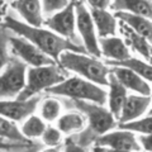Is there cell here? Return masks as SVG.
I'll return each instance as SVG.
<instances>
[{"label": "cell", "mask_w": 152, "mask_h": 152, "mask_svg": "<svg viewBox=\"0 0 152 152\" xmlns=\"http://www.w3.org/2000/svg\"><path fill=\"white\" fill-rule=\"evenodd\" d=\"M9 5L24 19V23L27 24L42 27L45 23L41 0H13Z\"/></svg>", "instance_id": "obj_14"}, {"label": "cell", "mask_w": 152, "mask_h": 152, "mask_svg": "<svg viewBox=\"0 0 152 152\" xmlns=\"http://www.w3.org/2000/svg\"><path fill=\"white\" fill-rule=\"evenodd\" d=\"M67 72L58 64H51L45 66H31L27 69L26 85L17 99L27 100L32 96L46 91L48 88L61 83L66 79Z\"/></svg>", "instance_id": "obj_5"}, {"label": "cell", "mask_w": 152, "mask_h": 152, "mask_svg": "<svg viewBox=\"0 0 152 152\" xmlns=\"http://www.w3.org/2000/svg\"><path fill=\"white\" fill-rule=\"evenodd\" d=\"M100 53L108 58V61H122L131 57L129 47L127 46L124 39L117 37H103L99 39Z\"/></svg>", "instance_id": "obj_16"}, {"label": "cell", "mask_w": 152, "mask_h": 152, "mask_svg": "<svg viewBox=\"0 0 152 152\" xmlns=\"http://www.w3.org/2000/svg\"><path fill=\"white\" fill-rule=\"evenodd\" d=\"M9 48L12 50V53L22 60L27 66H45L51 64H57L47 56L45 52H42L37 46H34L26 39L24 37H9Z\"/></svg>", "instance_id": "obj_9"}, {"label": "cell", "mask_w": 152, "mask_h": 152, "mask_svg": "<svg viewBox=\"0 0 152 152\" xmlns=\"http://www.w3.org/2000/svg\"><path fill=\"white\" fill-rule=\"evenodd\" d=\"M41 102V96H32L27 100L20 99H0V115L12 119L14 122H23L28 115L33 114L38 104Z\"/></svg>", "instance_id": "obj_11"}, {"label": "cell", "mask_w": 152, "mask_h": 152, "mask_svg": "<svg viewBox=\"0 0 152 152\" xmlns=\"http://www.w3.org/2000/svg\"><path fill=\"white\" fill-rule=\"evenodd\" d=\"M75 14H76V29H77L80 37L83 39L84 48L86 53L94 57H100V47H99V39L95 32V26L90 14L89 9L85 5L83 0L75 1Z\"/></svg>", "instance_id": "obj_7"}, {"label": "cell", "mask_w": 152, "mask_h": 152, "mask_svg": "<svg viewBox=\"0 0 152 152\" xmlns=\"http://www.w3.org/2000/svg\"><path fill=\"white\" fill-rule=\"evenodd\" d=\"M118 128L121 129H128L140 134H151L152 133V114H148L145 118H138V119L127 122V123H119Z\"/></svg>", "instance_id": "obj_26"}, {"label": "cell", "mask_w": 152, "mask_h": 152, "mask_svg": "<svg viewBox=\"0 0 152 152\" xmlns=\"http://www.w3.org/2000/svg\"><path fill=\"white\" fill-rule=\"evenodd\" d=\"M110 72L129 91L141 95H151V86L143 77L124 66H112Z\"/></svg>", "instance_id": "obj_12"}, {"label": "cell", "mask_w": 152, "mask_h": 152, "mask_svg": "<svg viewBox=\"0 0 152 152\" xmlns=\"http://www.w3.org/2000/svg\"><path fill=\"white\" fill-rule=\"evenodd\" d=\"M151 107V95H141V94H131L127 95V99L121 114L118 117L119 123H127L134 119H138L147 112Z\"/></svg>", "instance_id": "obj_13"}, {"label": "cell", "mask_w": 152, "mask_h": 152, "mask_svg": "<svg viewBox=\"0 0 152 152\" xmlns=\"http://www.w3.org/2000/svg\"><path fill=\"white\" fill-rule=\"evenodd\" d=\"M3 27L7 31L15 33L17 36L24 37L26 39H28L34 46H37L42 52H45L47 56L53 58V61L57 64H58L60 55L64 51H75V52L86 53L84 46L76 45L72 41L66 39V38L58 36L57 33L52 32L51 29H45L42 27L29 26L27 23L18 20V19L13 18L10 15L5 17Z\"/></svg>", "instance_id": "obj_1"}, {"label": "cell", "mask_w": 152, "mask_h": 152, "mask_svg": "<svg viewBox=\"0 0 152 152\" xmlns=\"http://www.w3.org/2000/svg\"><path fill=\"white\" fill-rule=\"evenodd\" d=\"M7 9H8L7 0H0V27H3L4 19L7 17Z\"/></svg>", "instance_id": "obj_33"}, {"label": "cell", "mask_w": 152, "mask_h": 152, "mask_svg": "<svg viewBox=\"0 0 152 152\" xmlns=\"http://www.w3.org/2000/svg\"><path fill=\"white\" fill-rule=\"evenodd\" d=\"M108 88H109V91H107L108 93L107 94L108 109L118 119V117H119V114H121V110L123 108V104H124L126 99H127L128 90L118 81L117 77L112 72L108 76Z\"/></svg>", "instance_id": "obj_17"}, {"label": "cell", "mask_w": 152, "mask_h": 152, "mask_svg": "<svg viewBox=\"0 0 152 152\" xmlns=\"http://www.w3.org/2000/svg\"><path fill=\"white\" fill-rule=\"evenodd\" d=\"M58 65L66 71L74 72L100 86H108V76L110 67L98 57L88 56L83 52L64 51L60 55Z\"/></svg>", "instance_id": "obj_3"}, {"label": "cell", "mask_w": 152, "mask_h": 152, "mask_svg": "<svg viewBox=\"0 0 152 152\" xmlns=\"http://www.w3.org/2000/svg\"><path fill=\"white\" fill-rule=\"evenodd\" d=\"M90 14L99 37L117 36L118 22L113 13L108 12V9H91Z\"/></svg>", "instance_id": "obj_18"}, {"label": "cell", "mask_w": 152, "mask_h": 152, "mask_svg": "<svg viewBox=\"0 0 152 152\" xmlns=\"http://www.w3.org/2000/svg\"><path fill=\"white\" fill-rule=\"evenodd\" d=\"M71 1H76V0H71Z\"/></svg>", "instance_id": "obj_35"}, {"label": "cell", "mask_w": 152, "mask_h": 152, "mask_svg": "<svg viewBox=\"0 0 152 152\" xmlns=\"http://www.w3.org/2000/svg\"><path fill=\"white\" fill-rule=\"evenodd\" d=\"M71 0H42V9H43L45 15H51L56 12L64 9Z\"/></svg>", "instance_id": "obj_29"}, {"label": "cell", "mask_w": 152, "mask_h": 152, "mask_svg": "<svg viewBox=\"0 0 152 152\" xmlns=\"http://www.w3.org/2000/svg\"><path fill=\"white\" fill-rule=\"evenodd\" d=\"M151 104H152V88H151ZM148 114H152V107H151V109H150Z\"/></svg>", "instance_id": "obj_34"}, {"label": "cell", "mask_w": 152, "mask_h": 152, "mask_svg": "<svg viewBox=\"0 0 152 152\" xmlns=\"http://www.w3.org/2000/svg\"><path fill=\"white\" fill-rule=\"evenodd\" d=\"M118 28H119V33L124 37V42L128 47L137 52L140 56H142L147 62L152 64V43L146 39L145 37H142L137 32H134L129 26H127L126 23L119 20L118 23Z\"/></svg>", "instance_id": "obj_15"}, {"label": "cell", "mask_w": 152, "mask_h": 152, "mask_svg": "<svg viewBox=\"0 0 152 152\" xmlns=\"http://www.w3.org/2000/svg\"><path fill=\"white\" fill-rule=\"evenodd\" d=\"M32 147H34V145L32 142H10V143H5V142L0 141V150H32Z\"/></svg>", "instance_id": "obj_30"}, {"label": "cell", "mask_w": 152, "mask_h": 152, "mask_svg": "<svg viewBox=\"0 0 152 152\" xmlns=\"http://www.w3.org/2000/svg\"><path fill=\"white\" fill-rule=\"evenodd\" d=\"M37 109L39 110V117L48 123H53L61 115L62 103L55 96H47L45 99H41Z\"/></svg>", "instance_id": "obj_23"}, {"label": "cell", "mask_w": 152, "mask_h": 152, "mask_svg": "<svg viewBox=\"0 0 152 152\" xmlns=\"http://www.w3.org/2000/svg\"><path fill=\"white\" fill-rule=\"evenodd\" d=\"M93 145L96 151H142L140 141L136 137L134 132L121 128L119 131H109L104 134L98 136L94 140Z\"/></svg>", "instance_id": "obj_8"}, {"label": "cell", "mask_w": 152, "mask_h": 152, "mask_svg": "<svg viewBox=\"0 0 152 152\" xmlns=\"http://www.w3.org/2000/svg\"><path fill=\"white\" fill-rule=\"evenodd\" d=\"M27 64L14 57L0 72V99H15L26 85Z\"/></svg>", "instance_id": "obj_6"}, {"label": "cell", "mask_w": 152, "mask_h": 152, "mask_svg": "<svg viewBox=\"0 0 152 152\" xmlns=\"http://www.w3.org/2000/svg\"><path fill=\"white\" fill-rule=\"evenodd\" d=\"M138 141H140L142 150L152 152V133L151 134H141Z\"/></svg>", "instance_id": "obj_32"}, {"label": "cell", "mask_w": 152, "mask_h": 152, "mask_svg": "<svg viewBox=\"0 0 152 152\" xmlns=\"http://www.w3.org/2000/svg\"><path fill=\"white\" fill-rule=\"evenodd\" d=\"M72 103L75 108L86 118V127L77 133V140L75 141L80 147L91 145L98 136L104 134L117 127V118L102 104L86 100H72Z\"/></svg>", "instance_id": "obj_2"}, {"label": "cell", "mask_w": 152, "mask_h": 152, "mask_svg": "<svg viewBox=\"0 0 152 152\" xmlns=\"http://www.w3.org/2000/svg\"><path fill=\"white\" fill-rule=\"evenodd\" d=\"M0 138L9 140L13 142H31L22 134L19 127L15 124V122L12 119L0 115Z\"/></svg>", "instance_id": "obj_25"}, {"label": "cell", "mask_w": 152, "mask_h": 152, "mask_svg": "<svg viewBox=\"0 0 152 152\" xmlns=\"http://www.w3.org/2000/svg\"><path fill=\"white\" fill-rule=\"evenodd\" d=\"M91 9H108L112 0H85Z\"/></svg>", "instance_id": "obj_31"}, {"label": "cell", "mask_w": 152, "mask_h": 152, "mask_svg": "<svg viewBox=\"0 0 152 152\" xmlns=\"http://www.w3.org/2000/svg\"><path fill=\"white\" fill-rule=\"evenodd\" d=\"M47 94L56 96H66L71 100H86L98 104L107 103V90L100 85L76 75L66 77L61 83L53 85L46 90Z\"/></svg>", "instance_id": "obj_4"}, {"label": "cell", "mask_w": 152, "mask_h": 152, "mask_svg": "<svg viewBox=\"0 0 152 152\" xmlns=\"http://www.w3.org/2000/svg\"><path fill=\"white\" fill-rule=\"evenodd\" d=\"M42 142L47 147H57L62 143L64 141V134L61 133V131L57 127H51L47 126L46 129L43 131L41 136Z\"/></svg>", "instance_id": "obj_27"}, {"label": "cell", "mask_w": 152, "mask_h": 152, "mask_svg": "<svg viewBox=\"0 0 152 152\" xmlns=\"http://www.w3.org/2000/svg\"><path fill=\"white\" fill-rule=\"evenodd\" d=\"M4 27H0V72L10 62L13 57L9 53V36Z\"/></svg>", "instance_id": "obj_28"}, {"label": "cell", "mask_w": 152, "mask_h": 152, "mask_svg": "<svg viewBox=\"0 0 152 152\" xmlns=\"http://www.w3.org/2000/svg\"><path fill=\"white\" fill-rule=\"evenodd\" d=\"M46 127H47L46 121H43L39 115H36L33 113L22 122V126L19 129H20L22 134L27 140H34V138H41Z\"/></svg>", "instance_id": "obj_24"}, {"label": "cell", "mask_w": 152, "mask_h": 152, "mask_svg": "<svg viewBox=\"0 0 152 152\" xmlns=\"http://www.w3.org/2000/svg\"><path fill=\"white\" fill-rule=\"evenodd\" d=\"M114 15L118 20L126 23L134 32L145 37L152 43V19L127 12H114Z\"/></svg>", "instance_id": "obj_19"}, {"label": "cell", "mask_w": 152, "mask_h": 152, "mask_svg": "<svg viewBox=\"0 0 152 152\" xmlns=\"http://www.w3.org/2000/svg\"><path fill=\"white\" fill-rule=\"evenodd\" d=\"M105 64L108 66H124V67L131 69L136 74H138L146 81L152 83V64L151 62H147V61L131 56L122 61H105Z\"/></svg>", "instance_id": "obj_22"}, {"label": "cell", "mask_w": 152, "mask_h": 152, "mask_svg": "<svg viewBox=\"0 0 152 152\" xmlns=\"http://www.w3.org/2000/svg\"><path fill=\"white\" fill-rule=\"evenodd\" d=\"M109 8L114 12H127L152 19V0H112Z\"/></svg>", "instance_id": "obj_21"}, {"label": "cell", "mask_w": 152, "mask_h": 152, "mask_svg": "<svg viewBox=\"0 0 152 152\" xmlns=\"http://www.w3.org/2000/svg\"><path fill=\"white\" fill-rule=\"evenodd\" d=\"M56 127L65 136L77 134L86 127V118L81 112H69L57 118Z\"/></svg>", "instance_id": "obj_20"}, {"label": "cell", "mask_w": 152, "mask_h": 152, "mask_svg": "<svg viewBox=\"0 0 152 152\" xmlns=\"http://www.w3.org/2000/svg\"><path fill=\"white\" fill-rule=\"evenodd\" d=\"M43 24L57 33L58 36L70 41L76 39V14H75V1H70L64 9L51 14L45 20Z\"/></svg>", "instance_id": "obj_10"}]
</instances>
